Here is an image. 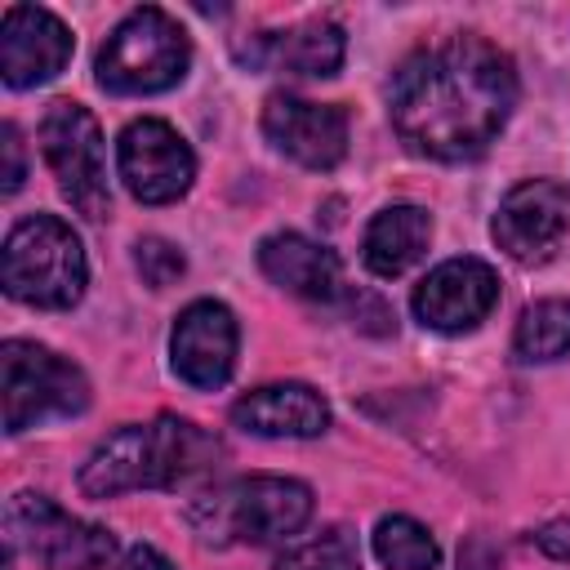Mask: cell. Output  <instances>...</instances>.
<instances>
[{"label":"cell","instance_id":"1","mask_svg":"<svg viewBox=\"0 0 570 570\" xmlns=\"http://www.w3.org/2000/svg\"><path fill=\"white\" fill-rule=\"evenodd\" d=\"M517 107L512 58L481 36H445L414 49L387 89L396 138L428 160H472L508 125Z\"/></svg>","mask_w":570,"mask_h":570},{"label":"cell","instance_id":"2","mask_svg":"<svg viewBox=\"0 0 570 570\" xmlns=\"http://www.w3.org/2000/svg\"><path fill=\"white\" fill-rule=\"evenodd\" d=\"M223 459V441L191 419L156 414L151 423H125L94 445L80 468L89 499H116L129 490H178Z\"/></svg>","mask_w":570,"mask_h":570},{"label":"cell","instance_id":"3","mask_svg":"<svg viewBox=\"0 0 570 570\" xmlns=\"http://www.w3.org/2000/svg\"><path fill=\"white\" fill-rule=\"evenodd\" d=\"M307 521H312V485L294 476H272V472L232 476L187 503V525L209 548L281 543V539H294Z\"/></svg>","mask_w":570,"mask_h":570},{"label":"cell","instance_id":"4","mask_svg":"<svg viewBox=\"0 0 570 570\" xmlns=\"http://www.w3.org/2000/svg\"><path fill=\"white\" fill-rule=\"evenodd\" d=\"M0 281H4V294L18 303L62 312L80 303L89 285V258L71 223H62L58 214H31L13 223L4 236Z\"/></svg>","mask_w":570,"mask_h":570},{"label":"cell","instance_id":"5","mask_svg":"<svg viewBox=\"0 0 570 570\" xmlns=\"http://www.w3.org/2000/svg\"><path fill=\"white\" fill-rule=\"evenodd\" d=\"M191 67V40L178 18L156 4L129 9L98 45L94 76L107 94H165Z\"/></svg>","mask_w":570,"mask_h":570},{"label":"cell","instance_id":"6","mask_svg":"<svg viewBox=\"0 0 570 570\" xmlns=\"http://www.w3.org/2000/svg\"><path fill=\"white\" fill-rule=\"evenodd\" d=\"M0 379H4V432L9 436L40 428L49 419H76L89 410L85 370L45 343L9 338L0 347Z\"/></svg>","mask_w":570,"mask_h":570},{"label":"cell","instance_id":"7","mask_svg":"<svg viewBox=\"0 0 570 570\" xmlns=\"http://www.w3.org/2000/svg\"><path fill=\"white\" fill-rule=\"evenodd\" d=\"M4 543L9 552L40 561L45 570H111L116 566V534L107 525L80 521L36 490H18L4 503Z\"/></svg>","mask_w":570,"mask_h":570},{"label":"cell","instance_id":"8","mask_svg":"<svg viewBox=\"0 0 570 570\" xmlns=\"http://www.w3.org/2000/svg\"><path fill=\"white\" fill-rule=\"evenodd\" d=\"M40 156L58 178L67 205L94 223L111 214V183H107V142L85 102L58 98L40 116Z\"/></svg>","mask_w":570,"mask_h":570},{"label":"cell","instance_id":"9","mask_svg":"<svg viewBox=\"0 0 570 570\" xmlns=\"http://www.w3.org/2000/svg\"><path fill=\"white\" fill-rule=\"evenodd\" d=\"M116 169L134 200L142 205H174L196 183V156L187 138L156 116L129 120L116 138Z\"/></svg>","mask_w":570,"mask_h":570},{"label":"cell","instance_id":"10","mask_svg":"<svg viewBox=\"0 0 570 570\" xmlns=\"http://www.w3.org/2000/svg\"><path fill=\"white\" fill-rule=\"evenodd\" d=\"M490 236L521 267L548 263L561 249V240L570 236V187L557 178L517 183L499 200V209L490 218Z\"/></svg>","mask_w":570,"mask_h":570},{"label":"cell","instance_id":"11","mask_svg":"<svg viewBox=\"0 0 570 570\" xmlns=\"http://www.w3.org/2000/svg\"><path fill=\"white\" fill-rule=\"evenodd\" d=\"M499 303V272L481 258H445L436 263L410 294V312L423 330L436 334H468L476 330Z\"/></svg>","mask_w":570,"mask_h":570},{"label":"cell","instance_id":"12","mask_svg":"<svg viewBox=\"0 0 570 570\" xmlns=\"http://www.w3.org/2000/svg\"><path fill=\"white\" fill-rule=\"evenodd\" d=\"M236 347H240V330L227 303L218 298H196L178 312L174 334H169V365L174 374L196 387V392H214L232 379L236 370Z\"/></svg>","mask_w":570,"mask_h":570},{"label":"cell","instance_id":"13","mask_svg":"<svg viewBox=\"0 0 570 570\" xmlns=\"http://www.w3.org/2000/svg\"><path fill=\"white\" fill-rule=\"evenodd\" d=\"M263 134L303 169H334L347 156V111L338 102L272 94L263 102Z\"/></svg>","mask_w":570,"mask_h":570},{"label":"cell","instance_id":"14","mask_svg":"<svg viewBox=\"0 0 570 570\" xmlns=\"http://www.w3.org/2000/svg\"><path fill=\"white\" fill-rule=\"evenodd\" d=\"M71 31L40 4H9L0 18V76L9 89H36L71 62Z\"/></svg>","mask_w":570,"mask_h":570},{"label":"cell","instance_id":"15","mask_svg":"<svg viewBox=\"0 0 570 570\" xmlns=\"http://www.w3.org/2000/svg\"><path fill=\"white\" fill-rule=\"evenodd\" d=\"M343 53H347L343 27L325 18H312L285 31H263L236 45V58L249 71H281V76H334L343 67Z\"/></svg>","mask_w":570,"mask_h":570},{"label":"cell","instance_id":"16","mask_svg":"<svg viewBox=\"0 0 570 570\" xmlns=\"http://www.w3.org/2000/svg\"><path fill=\"white\" fill-rule=\"evenodd\" d=\"M258 272L285 289V294H298V298H312V303H330L338 298L343 289V267H338V254L298 236V232H272L258 240Z\"/></svg>","mask_w":570,"mask_h":570},{"label":"cell","instance_id":"17","mask_svg":"<svg viewBox=\"0 0 570 570\" xmlns=\"http://www.w3.org/2000/svg\"><path fill=\"white\" fill-rule=\"evenodd\" d=\"M232 423L249 436H321L330 405L307 383H263L232 405Z\"/></svg>","mask_w":570,"mask_h":570},{"label":"cell","instance_id":"18","mask_svg":"<svg viewBox=\"0 0 570 570\" xmlns=\"http://www.w3.org/2000/svg\"><path fill=\"white\" fill-rule=\"evenodd\" d=\"M428 240H432V218L428 209L419 205H387L379 209L370 223H365V236H361V263L392 281L401 272H410L423 254H428Z\"/></svg>","mask_w":570,"mask_h":570},{"label":"cell","instance_id":"19","mask_svg":"<svg viewBox=\"0 0 570 570\" xmlns=\"http://www.w3.org/2000/svg\"><path fill=\"white\" fill-rule=\"evenodd\" d=\"M512 356L525 365L570 356V298H539L512 330Z\"/></svg>","mask_w":570,"mask_h":570},{"label":"cell","instance_id":"20","mask_svg":"<svg viewBox=\"0 0 570 570\" xmlns=\"http://www.w3.org/2000/svg\"><path fill=\"white\" fill-rule=\"evenodd\" d=\"M374 557L383 570H436L441 566V548L432 530L401 512L374 525Z\"/></svg>","mask_w":570,"mask_h":570},{"label":"cell","instance_id":"21","mask_svg":"<svg viewBox=\"0 0 570 570\" xmlns=\"http://www.w3.org/2000/svg\"><path fill=\"white\" fill-rule=\"evenodd\" d=\"M272 570H361V543L347 525H330L276 557Z\"/></svg>","mask_w":570,"mask_h":570},{"label":"cell","instance_id":"22","mask_svg":"<svg viewBox=\"0 0 570 570\" xmlns=\"http://www.w3.org/2000/svg\"><path fill=\"white\" fill-rule=\"evenodd\" d=\"M134 267H138V276H142L151 289H165V285H174V281L187 272V258H183V249H178L174 240H165V236H142V240L134 245Z\"/></svg>","mask_w":570,"mask_h":570},{"label":"cell","instance_id":"23","mask_svg":"<svg viewBox=\"0 0 570 570\" xmlns=\"http://www.w3.org/2000/svg\"><path fill=\"white\" fill-rule=\"evenodd\" d=\"M0 147H4V191L13 196L18 187H22V178H27V165H22V138H18V125H4L0 129Z\"/></svg>","mask_w":570,"mask_h":570},{"label":"cell","instance_id":"24","mask_svg":"<svg viewBox=\"0 0 570 570\" xmlns=\"http://www.w3.org/2000/svg\"><path fill=\"white\" fill-rule=\"evenodd\" d=\"M534 548H539L543 557H552V561H570V517L539 525V530H534Z\"/></svg>","mask_w":570,"mask_h":570},{"label":"cell","instance_id":"25","mask_svg":"<svg viewBox=\"0 0 570 570\" xmlns=\"http://www.w3.org/2000/svg\"><path fill=\"white\" fill-rule=\"evenodd\" d=\"M120 570H178L160 548H151V543H134L125 557H120Z\"/></svg>","mask_w":570,"mask_h":570}]
</instances>
